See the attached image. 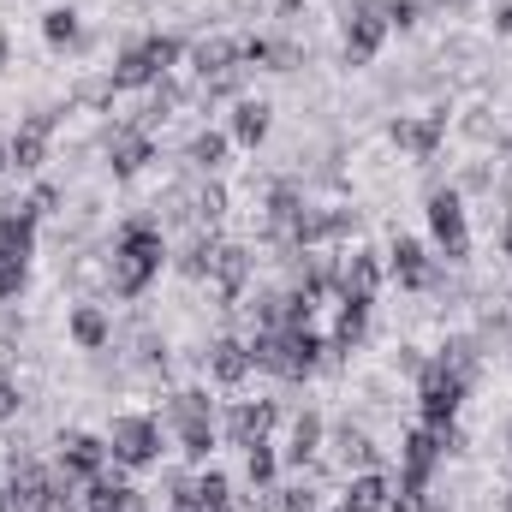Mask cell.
I'll use <instances>...</instances> for the list:
<instances>
[{
	"label": "cell",
	"mask_w": 512,
	"mask_h": 512,
	"mask_svg": "<svg viewBox=\"0 0 512 512\" xmlns=\"http://www.w3.org/2000/svg\"><path fill=\"white\" fill-rule=\"evenodd\" d=\"M328 447V417L316 411V405H304L298 417H292V435H286V453H280V465H316V453Z\"/></svg>",
	"instance_id": "cell-21"
},
{
	"label": "cell",
	"mask_w": 512,
	"mask_h": 512,
	"mask_svg": "<svg viewBox=\"0 0 512 512\" xmlns=\"http://www.w3.org/2000/svg\"><path fill=\"white\" fill-rule=\"evenodd\" d=\"M298 6H304V0H280V18H292V12H298Z\"/></svg>",
	"instance_id": "cell-43"
},
{
	"label": "cell",
	"mask_w": 512,
	"mask_h": 512,
	"mask_svg": "<svg viewBox=\"0 0 512 512\" xmlns=\"http://www.w3.org/2000/svg\"><path fill=\"white\" fill-rule=\"evenodd\" d=\"M316 507H322V495L310 483H274V489L256 495V512H316Z\"/></svg>",
	"instance_id": "cell-28"
},
{
	"label": "cell",
	"mask_w": 512,
	"mask_h": 512,
	"mask_svg": "<svg viewBox=\"0 0 512 512\" xmlns=\"http://www.w3.org/2000/svg\"><path fill=\"white\" fill-rule=\"evenodd\" d=\"M304 66V48L292 36H268V72H298Z\"/></svg>",
	"instance_id": "cell-35"
},
{
	"label": "cell",
	"mask_w": 512,
	"mask_h": 512,
	"mask_svg": "<svg viewBox=\"0 0 512 512\" xmlns=\"http://www.w3.org/2000/svg\"><path fill=\"white\" fill-rule=\"evenodd\" d=\"M501 251L512 256V215H507V221H501Z\"/></svg>",
	"instance_id": "cell-42"
},
{
	"label": "cell",
	"mask_w": 512,
	"mask_h": 512,
	"mask_svg": "<svg viewBox=\"0 0 512 512\" xmlns=\"http://www.w3.org/2000/svg\"><path fill=\"white\" fill-rule=\"evenodd\" d=\"M66 334H72L78 352H108V346H114V316H108L102 304H72Z\"/></svg>",
	"instance_id": "cell-22"
},
{
	"label": "cell",
	"mask_w": 512,
	"mask_h": 512,
	"mask_svg": "<svg viewBox=\"0 0 512 512\" xmlns=\"http://www.w3.org/2000/svg\"><path fill=\"white\" fill-rule=\"evenodd\" d=\"M501 512H512V495H507V501H501Z\"/></svg>",
	"instance_id": "cell-47"
},
{
	"label": "cell",
	"mask_w": 512,
	"mask_h": 512,
	"mask_svg": "<svg viewBox=\"0 0 512 512\" xmlns=\"http://www.w3.org/2000/svg\"><path fill=\"white\" fill-rule=\"evenodd\" d=\"M387 501H393V477L387 471H358L346 483V495H340L346 512H387Z\"/></svg>",
	"instance_id": "cell-26"
},
{
	"label": "cell",
	"mask_w": 512,
	"mask_h": 512,
	"mask_svg": "<svg viewBox=\"0 0 512 512\" xmlns=\"http://www.w3.org/2000/svg\"><path fill=\"white\" fill-rule=\"evenodd\" d=\"M310 209V197H304V185L298 179H274L268 185V197H262V233H268V245H292V227H298V215Z\"/></svg>",
	"instance_id": "cell-11"
},
{
	"label": "cell",
	"mask_w": 512,
	"mask_h": 512,
	"mask_svg": "<svg viewBox=\"0 0 512 512\" xmlns=\"http://www.w3.org/2000/svg\"><path fill=\"white\" fill-rule=\"evenodd\" d=\"M36 227H42V215L30 209V197H24V203H6V209H0V251L36 256Z\"/></svg>",
	"instance_id": "cell-23"
},
{
	"label": "cell",
	"mask_w": 512,
	"mask_h": 512,
	"mask_svg": "<svg viewBox=\"0 0 512 512\" xmlns=\"http://www.w3.org/2000/svg\"><path fill=\"white\" fill-rule=\"evenodd\" d=\"M268 131H274V108L256 102V96H239V102H233V120H227V137L245 143V149H256Z\"/></svg>",
	"instance_id": "cell-25"
},
{
	"label": "cell",
	"mask_w": 512,
	"mask_h": 512,
	"mask_svg": "<svg viewBox=\"0 0 512 512\" xmlns=\"http://www.w3.org/2000/svg\"><path fill=\"white\" fill-rule=\"evenodd\" d=\"M227 149H233V137H227V131H197V137H191V149H185V161H191L197 173H209V179H215V173L227 167Z\"/></svg>",
	"instance_id": "cell-29"
},
{
	"label": "cell",
	"mask_w": 512,
	"mask_h": 512,
	"mask_svg": "<svg viewBox=\"0 0 512 512\" xmlns=\"http://www.w3.org/2000/svg\"><path fill=\"white\" fill-rule=\"evenodd\" d=\"M495 36H512V0L495 6Z\"/></svg>",
	"instance_id": "cell-40"
},
{
	"label": "cell",
	"mask_w": 512,
	"mask_h": 512,
	"mask_svg": "<svg viewBox=\"0 0 512 512\" xmlns=\"http://www.w3.org/2000/svg\"><path fill=\"white\" fill-rule=\"evenodd\" d=\"M423 512H453V507H447V501H435V495H429V507H423Z\"/></svg>",
	"instance_id": "cell-45"
},
{
	"label": "cell",
	"mask_w": 512,
	"mask_h": 512,
	"mask_svg": "<svg viewBox=\"0 0 512 512\" xmlns=\"http://www.w3.org/2000/svg\"><path fill=\"white\" fill-rule=\"evenodd\" d=\"M221 215H227V185H221V179H203L197 191H185V221H191V227L215 233Z\"/></svg>",
	"instance_id": "cell-27"
},
{
	"label": "cell",
	"mask_w": 512,
	"mask_h": 512,
	"mask_svg": "<svg viewBox=\"0 0 512 512\" xmlns=\"http://www.w3.org/2000/svg\"><path fill=\"white\" fill-rule=\"evenodd\" d=\"M370 316H376V304H364V298H340V316H334V334H328V364H340V358H352V352L364 346Z\"/></svg>",
	"instance_id": "cell-20"
},
{
	"label": "cell",
	"mask_w": 512,
	"mask_h": 512,
	"mask_svg": "<svg viewBox=\"0 0 512 512\" xmlns=\"http://www.w3.org/2000/svg\"><path fill=\"white\" fill-rule=\"evenodd\" d=\"M24 280H30V256L0 251V304H12V298L24 292Z\"/></svg>",
	"instance_id": "cell-34"
},
{
	"label": "cell",
	"mask_w": 512,
	"mask_h": 512,
	"mask_svg": "<svg viewBox=\"0 0 512 512\" xmlns=\"http://www.w3.org/2000/svg\"><path fill=\"white\" fill-rule=\"evenodd\" d=\"M435 358H441V364H453L459 376H471V382H477V370H483V340H477V334H453Z\"/></svg>",
	"instance_id": "cell-33"
},
{
	"label": "cell",
	"mask_w": 512,
	"mask_h": 512,
	"mask_svg": "<svg viewBox=\"0 0 512 512\" xmlns=\"http://www.w3.org/2000/svg\"><path fill=\"white\" fill-rule=\"evenodd\" d=\"M382 280H387V262L376 251H346L340 256V292L334 298H364V304H376V292H382Z\"/></svg>",
	"instance_id": "cell-16"
},
{
	"label": "cell",
	"mask_w": 512,
	"mask_h": 512,
	"mask_svg": "<svg viewBox=\"0 0 512 512\" xmlns=\"http://www.w3.org/2000/svg\"><path fill=\"white\" fill-rule=\"evenodd\" d=\"M251 268H256V256L245 251V245H233V239H221V251H215V268H209V286H215V298H221V310L245 298V286H251Z\"/></svg>",
	"instance_id": "cell-15"
},
{
	"label": "cell",
	"mask_w": 512,
	"mask_h": 512,
	"mask_svg": "<svg viewBox=\"0 0 512 512\" xmlns=\"http://www.w3.org/2000/svg\"><path fill=\"white\" fill-rule=\"evenodd\" d=\"M161 262H167V239H161V221L149 215H131L126 227L114 233V251H108V292L114 298H143L155 280H161Z\"/></svg>",
	"instance_id": "cell-1"
},
{
	"label": "cell",
	"mask_w": 512,
	"mask_h": 512,
	"mask_svg": "<svg viewBox=\"0 0 512 512\" xmlns=\"http://www.w3.org/2000/svg\"><path fill=\"white\" fill-rule=\"evenodd\" d=\"M423 215H429V239H435L441 262H453V268H459V262L471 256V215H465V191H459V185H429Z\"/></svg>",
	"instance_id": "cell-5"
},
{
	"label": "cell",
	"mask_w": 512,
	"mask_h": 512,
	"mask_svg": "<svg viewBox=\"0 0 512 512\" xmlns=\"http://www.w3.org/2000/svg\"><path fill=\"white\" fill-rule=\"evenodd\" d=\"M215 251H221V233H191V245L179 251V274L185 280H209V268H215Z\"/></svg>",
	"instance_id": "cell-31"
},
{
	"label": "cell",
	"mask_w": 512,
	"mask_h": 512,
	"mask_svg": "<svg viewBox=\"0 0 512 512\" xmlns=\"http://www.w3.org/2000/svg\"><path fill=\"white\" fill-rule=\"evenodd\" d=\"M149 161H155V131H143V126L108 131V167H114V179H137Z\"/></svg>",
	"instance_id": "cell-19"
},
{
	"label": "cell",
	"mask_w": 512,
	"mask_h": 512,
	"mask_svg": "<svg viewBox=\"0 0 512 512\" xmlns=\"http://www.w3.org/2000/svg\"><path fill=\"white\" fill-rule=\"evenodd\" d=\"M471 387H477L471 376H459L453 364H441V358H429V364L417 370V411H423V423H453Z\"/></svg>",
	"instance_id": "cell-7"
},
{
	"label": "cell",
	"mask_w": 512,
	"mask_h": 512,
	"mask_svg": "<svg viewBox=\"0 0 512 512\" xmlns=\"http://www.w3.org/2000/svg\"><path fill=\"white\" fill-rule=\"evenodd\" d=\"M167 512H179V507H167Z\"/></svg>",
	"instance_id": "cell-49"
},
{
	"label": "cell",
	"mask_w": 512,
	"mask_h": 512,
	"mask_svg": "<svg viewBox=\"0 0 512 512\" xmlns=\"http://www.w3.org/2000/svg\"><path fill=\"white\" fill-rule=\"evenodd\" d=\"M167 429L179 435V453L191 459V465H203L209 453H215V399H209V387H179V393H167Z\"/></svg>",
	"instance_id": "cell-3"
},
{
	"label": "cell",
	"mask_w": 512,
	"mask_h": 512,
	"mask_svg": "<svg viewBox=\"0 0 512 512\" xmlns=\"http://www.w3.org/2000/svg\"><path fill=\"white\" fill-rule=\"evenodd\" d=\"M507 459H512V423H507Z\"/></svg>",
	"instance_id": "cell-46"
},
{
	"label": "cell",
	"mask_w": 512,
	"mask_h": 512,
	"mask_svg": "<svg viewBox=\"0 0 512 512\" xmlns=\"http://www.w3.org/2000/svg\"><path fill=\"white\" fill-rule=\"evenodd\" d=\"M203 370H209V382L215 387H245L251 382V346L245 340H233V334H221V340H209V352H203Z\"/></svg>",
	"instance_id": "cell-17"
},
{
	"label": "cell",
	"mask_w": 512,
	"mask_h": 512,
	"mask_svg": "<svg viewBox=\"0 0 512 512\" xmlns=\"http://www.w3.org/2000/svg\"><path fill=\"white\" fill-rule=\"evenodd\" d=\"M108 453H114L120 471H149V465H161V417H149V411H120V417L108 423Z\"/></svg>",
	"instance_id": "cell-6"
},
{
	"label": "cell",
	"mask_w": 512,
	"mask_h": 512,
	"mask_svg": "<svg viewBox=\"0 0 512 512\" xmlns=\"http://www.w3.org/2000/svg\"><path fill=\"white\" fill-rule=\"evenodd\" d=\"M245 483H251V495H262V489L280 483V447H274V441L245 447Z\"/></svg>",
	"instance_id": "cell-30"
},
{
	"label": "cell",
	"mask_w": 512,
	"mask_h": 512,
	"mask_svg": "<svg viewBox=\"0 0 512 512\" xmlns=\"http://www.w3.org/2000/svg\"><path fill=\"white\" fill-rule=\"evenodd\" d=\"M251 370L274 382H310L328 364V340L316 328H251Z\"/></svg>",
	"instance_id": "cell-2"
},
{
	"label": "cell",
	"mask_w": 512,
	"mask_h": 512,
	"mask_svg": "<svg viewBox=\"0 0 512 512\" xmlns=\"http://www.w3.org/2000/svg\"><path fill=\"white\" fill-rule=\"evenodd\" d=\"M465 191H495V167H489V161H477V167L465 173Z\"/></svg>",
	"instance_id": "cell-38"
},
{
	"label": "cell",
	"mask_w": 512,
	"mask_h": 512,
	"mask_svg": "<svg viewBox=\"0 0 512 512\" xmlns=\"http://www.w3.org/2000/svg\"><path fill=\"white\" fill-rule=\"evenodd\" d=\"M18 411H24V393H18V382H12V376L0 370V423H12Z\"/></svg>",
	"instance_id": "cell-37"
},
{
	"label": "cell",
	"mask_w": 512,
	"mask_h": 512,
	"mask_svg": "<svg viewBox=\"0 0 512 512\" xmlns=\"http://www.w3.org/2000/svg\"><path fill=\"white\" fill-rule=\"evenodd\" d=\"M12 66V36H6V24H0V72Z\"/></svg>",
	"instance_id": "cell-41"
},
{
	"label": "cell",
	"mask_w": 512,
	"mask_h": 512,
	"mask_svg": "<svg viewBox=\"0 0 512 512\" xmlns=\"http://www.w3.org/2000/svg\"><path fill=\"white\" fill-rule=\"evenodd\" d=\"M54 131H60V114H30V120H18V131L6 137V149H12V167L18 173H36L42 161H48V143H54Z\"/></svg>",
	"instance_id": "cell-13"
},
{
	"label": "cell",
	"mask_w": 512,
	"mask_h": 512,
	"mask_svg": "<svg viewBox=\"0 0 512 512\" xmlns=\"http://www.w3.org/2000/svg\"><path fill=\"white\" fill-rule=\"evenodd\" d=\"M60 453H54V465L84 489V483H96L102 471H114V453H108V435H90V429H60V441H54Z\"/></svg>",
	"instance_id": "cell-9"
},
{
	"label": "cell",
	"mask_w": 512,
	"mask_h": 512,
	"mask_svg": "<svg viewBox=\"0 0 512 512\" xmlns=\"http://www.w3.org/2000/svg\"><path fill=\"white\" fill-rule=\"evenodd\" d=\"M191 72H197V84H215L221 72H239V42L233 36H203L191 48Z\"/></svg>",
	"instance_id": "cell-24"
},
{
	"label": "cell",
	"mask_w": 512,
	"mask_h": 512,
	"mask_svg": "<svg viewBox=\"0 0 512 512\" xmlns=\"http://www.w3.org/2000/svg\"><path fill=\"white\" fill-rule=\"evenodd\" d=\"M6 167H12V149H6V137H0V173H6Z\"/></svg>",
	"instance_id": "cell-44"
},
{
	"label": "cell",
	"mask_w": 512,
	"mask_h": 512,
	"mask_svg": "<svg viewBox=\"0 0 512 512\" xmlns=\"http://www.w3.org/2000/svg\"><path fill=\"white\" fill-rule=\"evenodd\" d=\"M179 60H185V42L179 36H143V42H131L126 54L108 66V84H114V96L120 90H155L161 78H173Z\"/></svg>",
	"instance_id": "cell-4"
},
{
	"label": "cell",
	"mask_w": 512,
	"mask_h": 512,
	"mask_svg": "<svg viewBox=\"0 0 512 512\" xmlns=\"http://www.w3.org/2000/svg\"><path fill=\"white\" fill-rule=\"evenodd\" d=\"M387 137L411 155V161H435L441 155V137H447V108H429V114H399Z\"/></svg>",
	"instance_id": "cell-12"
},
{
	"label": "cell",
	"mask_w": 512,
	"mask_h": 512,
	"mask_svg": "<svg viewBox=\"0 0 512 512\" xmlns=\"http://www.w3.org/2000/svg\"><path fill=\"white\" fill-rule=\"evenodd\" d=\"M334 465L346 471V477H358V471H382V447H376V435L364 429V423H340L334 429Z\"/></svg>",
	"instance_id": "cell-18"
},
{
	"label": "cell",
	"mask_w": 512,
	"mask_h": 512,
	"mask_svg": "<svg viewBox=\"0 0 512 512\" xmlns=\"http://www.w3.org/2000/svg\"><path fill=\"white\" fill-rule=\"evenodd\" d=\"M423 364H429V358H423V352H417V346H399V370H405V376H417V370H423Z\"/></svg>",
	"instance_id": "cell-39"
},
{
	"label": "cell",
	"mask_w": 512,
	"mask_h": 512,
	"mask_svg": "<svg viewBox=\"0 0 512 512\" xmlns=\"http://www.w3.org/2000/svg\"><path fill=\"white\" fill-rule=\"evenodd\" d=\"M382 18H387V30H411L423 18V0H382Z\"/></svg>",
	"instance_id": "cell-36"
},
{
	"label": "cell",
	"mask_w": 512,
	"mask_h": 512,
	"mask_svg": "<svg viewBox=\"0 0 512 512\" xmlns=\"http://www.w3.org/2000/svg\"><path fill=\"white\" fill-rule=\"evenodd\" d=\"M387 42L382 0H346V36H340V60L346 66H370Z\"/></svg>",
	"instance_id": "cell-8"
},
{
	"label": "cell",
	"mask_w": 512,
	"mask_h": 512,
	"mask_svg": "<svg viewBox=\"0 0 512 512\" xmlns=\"http://www.w3.org/2000/svg\"><path fill=\"white\" fill-rule=\"evenodd\" d=\"M233 512H256V501H251V507H233Z\"/></svg>",
	"instance_id": "cell-48"
},
{
	"label": "cell",
	"mask_w": 512,
	"mask_h": 512,
	"mask_svg": "<svg viewBox=\"0 0 512 512\" xmlns=\"http://www.w3.org/2000/svg\"><path fill=\"white\" fill-rule=\"evenodd\" d=\"M274 423H280V405L274 399H239L233 411H227V441L245 453V447H256V441H274Z\"/></svg>",
	"instance_id": "cell-14"
},
{
	"label": "cell",
	"mask_w": 512,
	"mask_h": 512,
	"mask_svg": "<svg viewBox=\"0 0 512 512\" xmlns=\"http://www.w3.org/2000/svg\"><path fill=\"white\" fill-rule=\"evenodd\" d=\"M42 36H48V48H84V24H78L72 6H48L42 12Z\"/></svg>",
	"instance_id": "cell-32"
},
{
	"label": "cell",
	"mask_w": 512,
	"mask_h": 512,
	"mask_svg": "<svg viewBox=\"0 0 512 512\" xmlns=\"http://www.w3.org/2000/svg\"><path fill=\"white\" fill-rule=\"evenodd\" d=\"M387 274H393L405 292H441V286H447L441 256H429V245H423V239H405V233L387 245Z\"/></svg>",
	"instance_id": "cell-10"
}]
</instances>
